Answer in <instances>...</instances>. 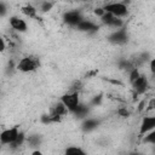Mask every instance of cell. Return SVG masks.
Masks as SVG:
<instances>
[{
    "mask_svg": "<svg viewBox=\"0 0 155 155\" xmlns=\"http://www.w3.org/2000/svg\"><path fill=\"white\" fill-rule=\"evenodd\" d=\"M40 61L35 56H25L18 61L16 64V69L22 73H31L39 68Z\"/></svg>",
    "mask_w": 155,
    "mask_h": 155,
    "instance_id": "cell-1",
    "label": "cell"
},
{
    "mask_svg": "<svg viewBox=\"0 0 155 155\" xmlns=\"http://www.w3.org/2000/svg\"><path fill=\"white\" fill-rule=\"evenodd\" d=\"M103 10L107 12H110L113 16L122 18L126 17L128 13V7L126 4H124L122 1H113V2H108L103 6Z\"/></svg>",
    "mask_w": 155,
    "mask_h": 155,
    "instance_id": "cell-2",
    "label": "cell"
},
{
    "mask_svg": "<svg viewBox=\"0 0 155 155\" xmlns=\"http://www.w3.org/2000/svg\"><path fill=\"white\" fill-rule=\"evenodd\" d=\"M61 102L67 107L68 111L71 113L76 105L80 103V97H79V92H67L61 97Z\"/></svg>",
    "mask_w": 155,
    "mask_h": 155,
    "instance_id": "cell-3",
    "label": "cell"
},
{
    "mask_svg": "<svg viewBox=\"0 0 155 155\" xmlns=\"http://www.w3.org/2000/svg\"><path fill=\"white\" fill-rule=\"evenodd\" d=\"M18 132H19V130H18L17 126L1 131L0 132V143L5 144V145H11L16 140Z\"/></svg>",
    "mask_w": 155,
    "mask_h": 155,
    "instance_id": "cell-4",
    "label": "cell"
},
{
    "mask_svg": "<svg viewBox=\"0 0 155 155\" xmlns=\"http://www.w3.org/2000/svg\"><path fill=\"white\" fill-rule=\"evenodd\" d=\"M82 19H84V16H82L81 11H79V10H70V11L64 12V15H63L64 23H67L68 25H71V27H76Z\"/></svg>",
    "mask_w": 155,
    "mask_h": 155,
    "instance_id": "cell-5",
    "label": "cell"
},
{
    "mask_svg": "<svg viewBox=\"0 0 155 155\" xmlns=\"http://www.w3.org/2000/svg\"><path fill=\"white\" fill-rule=\"evenodd\" d=\"M128 40V35H127V31L126 29L124 28H119V29H115V31H113L109 36H108V41L114 44V45H122V44H126Z\"/></svg>",
    "mask_w": 155,
    "mask_h": 155,
    "instance_id": "cell-6",
    "label": "cell"
},
{
    "mask_svg": "<svg viewBox=\"0 0 155 155\" xmlns=\"http://www.w3.org/2000/svg\"><path fill=\"white\" fill-rule=\"evenodd\" d=\"M132 84V87H133V91L136 92V94H143L147 92L148 87H149V82H148V79L144 76V75H139Z\"/></svg>",
    "mask_w": 155,
    "mask_h": 155,
    "instance_id": "cell-7",
    "label": "cell"
},
{
    "mask_svg": "<svg viewBox=\"0 0 155 155\" xmlns=\"http://www.w3.org/2000/svg\"><path fill=\"white\" fill-rule=\"evenodd\" d=\"M155 128V116L153 115H147L142 119L140 122V127H139V134L144 136L145 133H148L149 131Z\"/></svg>",
    "mask_w": 155,
    "mask_h": 155,
    "instance_id": "cell-8",
    "label": "cell"
},
{
    "mask_svg": "<svg viewBox=\"0 0 155 155\" xmlns=\"http://www.w3.org/2000/svg\"><path fill=\"white\" fill-rule=\"evenodd\" d=\"M8 22H10L11 28H12V29H15L16 31L25 33V31H27V29H28L27 22H25L23 18L18 17V16H11V17H10V19H8Z\"/></svg>",
    "mask_w": 155,
    "mask_h": 155,
    "instance_id": "cell-9",
    "label": "cell"
},
{
    "mask_svg": "<svg viewBox=\"0 0 155 155\" xmlns=\"http://www.w3.org/2000/svg\"><path fill=\"white\" fill-rule=\"evenodd\" d=\"M76 28H78V30H80V31H85V33H94V31L98 30L99 25L96 24V23H93V22L90 21V19H85V18H84V19L76 25Z\"/></svg>",
    "mask_w": 155,
    "mask_h": 155,
    "instance_id": "cell-10",
    "label": "cell"
},
{
    "mask_svg": "<svg viewBox=\"0 0 155 155\" xmlns=\"http://www.w3.org/2000/svg\"><path fill=\"white\" fill-rule=\"evenodd\" d=\"M88 111H90L88 105L82 104V103H79V104L76 105V108L71 111V114H74V115H75L76 117H79V119H85V117L87 116Z\"/></svg>",
    "mask_w": 155,
    "mask_h": 155,
    "instance_id": "cell-11",
    "label": "cell"
},
{
    "mask_svg": "<svg viewBox=\"0 0 155 155\" xmlns=\"http://www.w3.org/2000/svg\"><path fill=\"white\" fill-rule=\"evenodd\" d=\"M98 125H99V121H98L97 119H91V117H88V119H85V120H84L81 127H82V130H84L85 132H90V131H93L94 128H97Z\"/></svg>",
    "mask_w": 155,
    "mask_h": 155,
    "instance_id": "cell-12",
    "label": "cell"
},
{
    "mask_svg": "<svg viewBox=\"0 0 155 155\" xmlns=\"http://www.w3.org/2000/svg\"><path fill=\"white\" fill-rule=\"evenodd\" d=\"M21 11H22V13H23L24 16H27V17H29V18H36L38 8H36L34 5H31V4H27V5L22 6Z\"/></svg>",
    "mask_w": 155,
    "mask_h": 155,
    "instance_id": "cell-13",
    "label": "cell"
},
{
    "mask_svg": "<svg viewBox=\"0 0 155 155\" xmlns=\"http://www.w3.org/2000/svg\"><path fill=\"white\" fill-rule=\"evenodd\" d=\"M25 142L28 143V145L30 148H39L41 142H42V139H41L40 134H30V136L25 137Z\"/></svg>",
    "mask_w": 155,
    "mask_h": 155,
    "instance_id": "cell-14",
    "label": "cell"
},
{
    "mask_svg": "<svg viewBox=\"0 0 155 155\" xmlns=\"http://www.w3.org/2000/svg\"><path fill=\"white\" fill-rule=\"evenodd\" d=\"M25 134H24V132H22V131H19L18 132V134H17V138H16V140L10 145V147H12V148H18V147H21L24 142H25Z\"/></svg>",
    "mask_w": 155,
    "mask_h": 155,
    "instance_id": "cell-15",
    "label": "cell"
},
{
    "mask_svg": "<svg viewBox=\"0 0 155 155\" xmlns=\"http://www.w3.org/2000/svg\"><path fill=\"white\" fill-rule=\"evenodd\" d=\"M143 142L147 144H155V131L151 130L148 133H145V136L143 137Z\"/></svg>",
    "mask_w": 155,
    "mask_h": 155,
    "instance_id": "cell-16",
    "label": "cell"
},
{
    "mask_svg": "<svg viewBox=\"0 0 155 155\" xmlns=\"http://www.w3.org/2000/svg\"><path fill=\"white\" fill-rule=\"evenodd\" d=\"M52 7H53V2L52 1H48V0H44L40 4V11L41 12H48Z\"/></svg>",
    "mask_w": 155,
    "mask_h": 155,
    "instance_id": "cell-17",
    "label": "cell"
},
{
    "mask_svg": "<svg viewBox=\"0 0 155 155\" xmlns=\"http://www.w3.org/2000/svg\"><path fill=\"white\" fill-rule=\"evenodd\" d=\"M65 154H80V155H85V151L80 147H69V148L65 149Z\"/></svg>",
    "mask_w": 155,
    "mask_h": 155,
    "instance_id": "cell-18",
    "label": "cell"
},
{
    "mask_svg": "<svg viewBox=\"0 0 155 155\" xmlns=\"http://www.w3.org/2000/svg\"><path fill=\"white\" fill-rule=\"evenodd\" d=\"M128 73H130V82H133V81L140 75V73H139V70H138L137 68H132Z\"/></svg>",
    "mask_w": 155,
    "mask_h": 155,
    "instance_id": "cell-19",
    "label": "cell"
},
{
    "mask_svg": "<svg viewBox=\"0 0 155 155\" xmlns=\"http://www.w3.org/2000/svg\"><path fill=\"white\" fill-rule=\"evenodd\" d=\"M81 88H82V84H81V81L76 80V81H74V84L70 86L69 91H70V92H79Z\"/></svg>",
    "mask_w": 155,
    "mask_h": 155,
    "instance_id": "cell-20",
    "label": "cell"
},
{
    "mask_svg": "<svg viewBox=\"0 0 155 155\" xmlns=\"http://www.w3.org/2000/svg\"><path fill=\"white\" fill-rule=\"evenodd\" d=\"M7 13V6L4 1H0V17H4Z\"/></svg>",
    "mask_w": 155,
    "mask_h": 155,
    "instance_id": "cell-21",
    "label": "cell"
},
{
    "mask_svg": "<svg viewBox=\"0 0 155 155\" xmlns=\"http://www.w3.org/2000/svg\"><path fill=\"white\" fill-rule=\"evenodd\" d=\"M117 114H119L120 116H124V117H127V116L130 115V113H128V110H127L126 108H121V109H119V110H117Z\"/></svg>",
    "mask_w": 155,
    "mask_h": 155,
    "instance_id": "cell-22",
    "label": "cell"
},
{
    "mask_svg": "<svg viewBox=\"0 0 155 155\" xmlns=\"http://www.w3.org/2000/svg\"><path fill=\"white\" fill-rule=\"evenodd\" d=\"M103 13H104L103 7H96V8H94V15H96L97 17H101Z\"/></svg>",
    "mask_w": 155,
    "mask_h": 155,
    "instance_id": "cell-23",
    "label": "cell"
},
{
    "mask_svg": "<svg viewBox=\"0 0 155 155\" xmlns=\"http://www.w3.org/2000/svg\"><path fill=\"white\" fill-rule=\"evenodd\" d=\"M5 48H6V42H5V40L0 36V52H4Z\"/></svg>",
    "mask_w": 155,
    "mask_h": 155,
    "instance_id": "cell-24",
    "label": "cell"
},
{
    "mask_svg": "<svg viewBox=\"0 0 155 155\" xmlns=\"http://www.w3.org/2000/svg\"><path fill=\"white\" fill-rule=\"evenodd\" d=\"M101 99H102V97L101 96H96L93 99H92V102H91V104L92 105H96V104H99V102H101Z\"/></svg>",
    "mask_w": 155,
    "mask_h": 155,
    "instance_id": "cell-25",
    "label": "cell"
}]
</instances>
